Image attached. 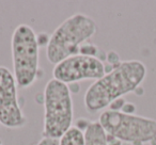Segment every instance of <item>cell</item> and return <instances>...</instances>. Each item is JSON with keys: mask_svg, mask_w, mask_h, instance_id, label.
<instances>
[{"mask_svg": "<svg viewBox=\"0 0 156 145\" xmlns=\"http://www.w3.org/2000/svg\"><path fill=\"white\" fill-rule=\"evenodd\" d=\"M14 74L5 66H0V124L7 128H20L26 125V116L20 105Z\"/></svg>", "mask_w": 156, "mask_h": 145, "instance_id": "obj_7", "label": "cell"}, {"mask_svg": "<svg viewBox=\"0 0 156 145\" xmlns=\"http://www.w3.org/2000/svg\"><path fill=\"white\" fill-rule=\"evenodd\" d=\"M59 145H85V134L77 128L72 127L60 139Z\"/></svg>", "mask_w": 156, "mask_h": 145, "instance_id": "obj_9", "label": "cell"}, {"mask_svg": "<svg viewBox=\"0 0 156 145\" xmlns=\"http://www.w3.org/2000/svg\"><path fill=\"white\" fill-rule=\"evenodd\" d=\"M125 99L124 98H118V99H115L112 102H111L110 105H109L108 107V110L110 111H115V112H121L122 108H123V106L125 105Z\"/></svg>", "mask_w": 156, "mask_h": 145, "instance_id": "obj_11", "label": "cell"}, {"mask_svg": "<svg viewBox=\"0 0 156 145\" xmlns=\"http://www.w3.org/2000/svg\"><path fill=\"white\" fill-rule=\"evenodd\" d=\"M67 87H69V92H71V94L79 93V91H80V85L78 82L69 83V85H67Z\"/></svg>", "mask_w": 156, "mask_h": 145, "instance_id": "obj_17", "label": "cell"}, {"mask_svg": "<svg viewBox=\"0 0 156 145\" xmlns=\"http://www.w3.org/2000/svg\"><path fill=\"white\" fill-rule=\"evenodd\" d=\"M136 95H138V96H141V95H143V93H144V90H143V88L141 87H138L136 90H135V92H134Z\"/></svg>", "mask_w": 156, "mask_h": 145, "instance_id": "obj_18", "label": "cell"}, {"mask_svg": "<svg viewBox=\"0 0 156 145\" xmlns=\"http://www.w3.org/2000/svg\"><path fill=\"white\" fill-rule=\"evenodd\" d=\"M92 122H90L89 119H77V122H76L75 128H77L78 130H80L81 132L85 133V131L87 130V128L89 127V125Z\"/></svg>", "mask_w": 156, "mask_h": 145, "instance_id": "obj_13", "label": "cell"}, {"mask_svg": "<svg viewBox=\"0 0 156 145\" xmlns=\"http://www.w3.org/2000/svg\"><path fill=\"white\" fill-rule=\"evenodd\" d=\"M121 112L127 115H134L136 113V105L133 104V102H126L125 105L123 106V108H122Z\"/></svg>", "mask_w": 156, "mask_h": 145, "instance_id": "obj_14", "label": "cell"}, {"mask_svg": "<svg viewBox=\"0 0 156 145\" xmlns=\"http://www.w3.org/2000/svg\"><path fill=\"white\" fill-rule=\"evenodd\" d=\"M96 32L93 18L83 13H75L64 19L50 35L46 47L47 60L52 64L79 54L81 45L87 43Z\"/></svg>", "mask_w": 156, "mask_h": 145, "instance_id": "obj_2", "label": "cell"}, {"mask_svg": "<svg viewBox=\"0 0 156 145\" xmlns=\"http://www.w3.org/2000/svg\"><path fill=\"white\" fill-rule=\"evenodd\" d=\"M150 144H151V145H156V136H155V138H154V139H152V140L151 141H150Z\"/></svg>", "mask_w": 156, "mask_h": 145, "instance_id": "obj_19", "label": "cell"}, {"mask_svg": "<svg viewBox=\"0 0 156 145\" xmlns=\"http://www.w3.org/2000/svg\"><path fill=\"white\" fill-rule=\"evenodd\" d=\"M106 133L122 142H150L156 136V119L105 110L98 119Z\"/></svg>", "mask_w": 156, "mask_h": 145, "instance_id": "obj_5", "label": "cell"}, {"mask_svg": "<svg viewBox=\"0 0 156 145\" xmlns=\"http://www.w3.org/2000/svg\"><path fill=\"white\" fill-rule=\"evenodd\" d=\"M105 75L104 63L93 57L81 54L69 57L55 65L52 71L54 79L65 85L78 82L85 79L98 80Z\"/></svg>", "mask_w": 156, "mask_h": 145, "instance_id": "obj_6", "label": "cell"}, {"mask_svg": "<svg viewBox=\"0 0 156 145\" xmlns=\"http://www.w3.org/2000/svg\"><path fill=\"white\" fill-rule=\"evenodd\" d=\"M60 140L57 139H51V138H42L39 141L37 145H59Z\"/></svg>", "mask_w": 156, "mask_h": 145, "instance_id": "obj_15", "label": "cell"}, {"mask_svg": "<svg viewBox=\"0 0 156 145\" xmlns=\"http://www.w3.org/2000/svg\"><path fill=\"white\" fill-rule=\"evenodd\" d=\"M107 145H122V141L115 138V136H111V134L107 133Z\"/></svg>", "mask_w": 156, "mask_h": 145, "instance_id": "obj_16", "label": "cell"}, {"mask_svg": "<svg viewBox=\"0 0 156 145\" xmlns=\"http://www.w3.org/2000/svg\"><path fill=\"white\" fill-rule=\"evenodd\" d=\"M0 145H3L2 144V140H1V139H0Z\"/></svg>", "mask_w": 156, "mask_h": 145, "instance_id": "obj_21", "label": "cell"}, {"mask_svg": "<svg viewBox=\"0 0 156 145\" xmlns=\"http://www.w3.org/2000/svg\"><path fill=\"white\" fill-rule=\"evenodd\" d=\"M106 61H107V63H108V64L112 65V66H115V67H118L122 62V61L120 60V56L115 51H113V50L107 52Z\"/></svg>", "mask_w": 156, "mask_h": 145, "instance_id": "obj_10", "label": "cell"}, {"mask_svg": "<svg viewBox=\"0 0 156 145\" xmlns=\"http://www.w3.org/2000/svg\"><path fill=\"white\" fill-rule=\"evenodd\" d=\"M147 75V67L141 61H122L111 73L106 74L89 87L85 96L86 110L96 113L109 107L115 99L140 87Z\"/></svg>", "mask_w": 156, "mask_h": 145, "instance_id": "obj_1", "label": "cell"}, {"mask_svg": "<svg viewBox=\"0 0 156 145\" xmlns=\"http://www.w3.org/2000/svg\"><path fill=\"white\" fill-rule=\"evenodd\" d=\"M144 143L142 142H135V143H132V145H143Z\"/></svg>", "mask_w": 156, "mask_h": 145, "instance_id": "obj_20", "label": "cell"}, {"mask_svg": "<svg viewBox=\"0 0 156 145\" xmlns=\"http://www.w3.org/2000/svg\"><path fill=\"white\" fill-rule=\"evenodd\" d=\"M11 49L17 85L30 87L39 75V45L34 30L25 24L16 27L12 34Z\"/></svg>", "mask_w": 156, "mask_h": 145, "instance_id": "obj_4", "label": "cell"}, {"mask_svg": "<svg viewBox=\"0 0 156 145\" xmlns=\"http://www.w3.org/2000/svg\"><path fill=\"white\" fill-rule=\"evenodd\" d=\"M49 40H50V36L45 32H41L37 34V42L39 47L40 46H42V47H47L48 44H49Z\"/></svg>", "mask_w": 156, "mask_h": 145, "instance_id": "obj_12", "label": "cell"}, {"mask_svg": "<svg viewBox=\"0 0 156 145\" xmlns=\"http://www.w3.org/2000/svg\"><path fill=\"white\" fill-rule=\"evenodd\" d=\"M85 145H107V133L98 122H92L85 131Z\"/></svg>", "mask_w": 156, "mask_h": 145, "instance_id": "obj_8", "label": "cell"}, {"mask_svg": "<svg viewBox=\"0 0 156 145\" xmlns=\"http://www.w3.org/2000/svg\"><path fill=\"white\" fill-rule=\"evenodd\" d=\"M44 128L43 138L60 140L72 128L73 100L65 83L50 79L44 90Z\"/></svg>", "mask_w": 156, "mask_h": 145, "instance_id": "obj_3", "label": "cell"}]
</instances>
